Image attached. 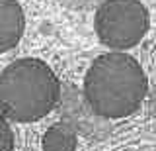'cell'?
Segmentation results:
<instances>
[{
	"label": "cell",
	"mask_w": 156,
	"mask_h": 151,
	"mask_svg": "<svg viewBox=\"0 0 156 151\" xmlns=\"http://www.w3.org/2000/svg\"><path fill=\"white\" fill-rule=\"evenodd\" d=\"M148 92V81L135 57L123 51L104 53L86 71L84 98L101 118H125L139 110Z\"/></svg>",
	"instance_id": "obj_1"
},
{
	"label": "cell",
	"mask_w": 156,
	"mask_h": 151,
	"mask_svg": "<svg viewBox=\"0 0 156 151\" xmlns=\"http://www.w3.org/2000/svg\"><path fill=\"white\" fill-rule=\"evenodd\" d=\"M61 100V82L41 59L23 57L0 73V110L14 122H37Z\"/></svg>",
	"instance_id": "obj_2"
},
{
	"label": "cell",
	"mask_w": 156,
	"mask_h": 151,
	"mask_svg": "<svg viewBox=\"0 0 156 151\" xmlns=\"http://www.w3.org/2000/svg\"><path fill=\"white\" fill-rule=\"evenodd\" d=\"M150 26L148 10L140 0H105L96 12L98 40L109 49H131L143 41Z\"/></svg>",
	"instance_id": "obj_3"
},
{
	"label": "cell",
	"mask_w": 156,
	"mask_h": 151,
	"mask_svg": "<svg viewBox=\"0 0 156 151\" xmlns=\"http://www.w3.org/2000/svg\"><path fill=\"white\" fill-rule=\"evenodd\" d=\"M26 30V16L18 0H0V53L20 43Z\"/></svg>",
	"instance_id": "obj_4"
},
{
	"label": "cell",
	"mask_w": 156,
	"mask_h": 151,
	"mask_svg": "<svg viewBox=\"0 0 156 151\" xmlns=\"http://www.w3.org/2000/svg\"><path fill=\"white\" fill-rule=\"evenodd\" d=\"M78 135L70 124H53L41 139L43 151H76Z\"/></svg>",
	"instance_id": "obj_5"
},
{
	"label": "cell",
	"mask_w": 156,
	"mask_h": 151,
	"mask_svg": "<svg viewBox=\"0 0 156 151\" xmlns=\"http://www.w3.org/2000/svg\"><path fill=\"white\" fill-rule=\"evenodd\" d=\"M0 151H14V131L4 116H0Z\"/></svg>",
	"instance_id": "obj_6"
}]
</instances>
